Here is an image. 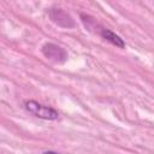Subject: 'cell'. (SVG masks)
<instances>
[{"mask_svg":"<svg viewBox=\"0 0 154 154\" xmlns=\"http://www.w3.org/2000/svg\"><path fill=\"white\" fill-rule=\"evenodd\" d=\"M42 53L47 59H49L54 63H63L67 58L65 49H63L61 47H59L54 43H46L42 47Z\"/></svg>","mask_w":154,"mask_h":154,"instance_id":"2","label":"cell"},{"mask_svg":"<svg viewBox=\"0 0 154 154\" xmlns=\"http://www.w3.org/2000/svg\"><path fill=\"white\" fill-rule=\"evenodd\" d=\"M24 108H25V111H28L32 116L41 118V119L55 120L59 118V113L54 108L45 106V105H42L35 100H26L24 102Z\"/></svg>","mask_w":154,"mask_h":154,"instance_id":"1","label":"cell"},{"mask_svg":"<svg viewBox=\"0 0 154 154\" xmlns=\"http://www.w3.org/2000/svg\"><path fill=\"white\" fill-rule=\"evenodd\" d=\"M49 17L59 26H63V28L75 26V22L72 19V17L61 8H51L49 10Z\"/></svg>","mask_w":154,"mask_h":154,"instance_id":"3","label":"cell"},{"mask_svg":"<svg viewBox=\"0 0 154 154\" xmlns=\"http://www.w3.org/2000/svg\"><path fill=\"white\" fill-rule=\"evenodd\" d=\"M100 35L102 38H105L106 41L111 42L112 45H114L116 47H119V48H124L125 47V42L123 41V38L120 36H118L117 34H114L112 30L109 29H106V28H101L100 29Z\"/></svg>","mask_w":154,"mask_h":154,"instance_id":"4","label":"cell"},{"mask_svg":"<svg viewBox=\"0 0 154 154\" xmlns=\"http://www.w3.org/2000/svg\"><path fill=\"white\" fill-rule=\"evenodd\" d=\"M42 154H59V153H57V152H52V150H47V152H43Z\"/></svg>","mask_w":154,"mask_h":154,"instance_id":"5","label":"cell"}]
</instances>
